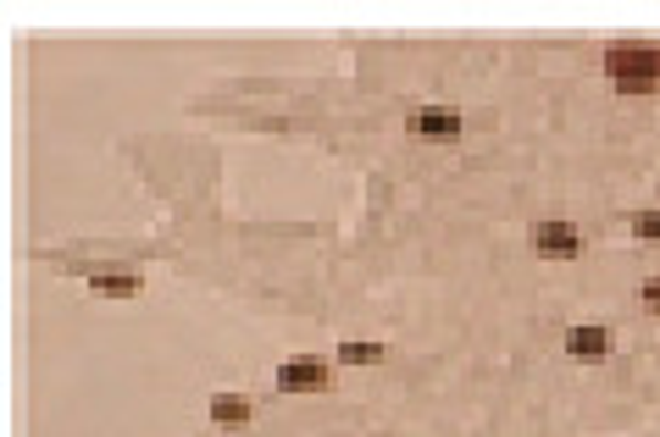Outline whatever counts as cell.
Here are the masks:
<instances>
[{
    "label": "cell",
    "instance_id": "277c9868",
    "mask_svg": "<svg viewBox=\"0 0 660 437\" xmlns=\"http://www.w3.org/2000/svg\"><path fill=\"white\" fill-rule=\"evenodd\" d=\"M533 249H544V255H577V249H583V233L566 227V222H555V216H544V222L533 227Z\"/></svg>",
    "mask_w": 660,
    "mask_h": 437
},
{
    "label": "cell",
    "instance_id": "7a4b0ae2",
    "mask_svg": "<svg viewBox=\"0 0 660 437\" xmlns=\"http://www.w3.org/2000/svg\"><path fill=\"white\" fill-rule=\"evenodd\" d=\"M417 139H428V145H455L461 139V111H450V106H422V111H411V122H406Z\"/></svg>",
    "mask_w": 660,
    "mask_h": 437
},
{
    "label": "cell",
    "instance_id": "5b68a950",
    "mask_svg": "<svg viewBox=\"0 0 660 437\" xmlns=\"http://www.w3.org/2000/svg\"><path fill=\"white\" fill-rule=\"evenodd\" d=\"M561 343H566L572 360H605V354H610V332H605V327H566Z\"/></svg>",
    "mask_w": 660,
    "mask_h": 437
},
{
    "label": "cell",
    "instance_id": "3957f363",
    "mask_svg": "<svg viewBox=\"0 0 660 437\" xmlns=\"http://www.w3.org/2000/svg\"><path fill=\"white\" fill-rule=\"evenodd\" d=\"M277 387L283 393H322L327 387V365L322 360H283L277 365Z\"/></svg>",
    "mask_w": 660,
    "mask_h": 437
},
{
    "label": "cell",
    "instance_id": "30bf717a",
    "mask_svg": "<svg viewBox=\"0 0 660 437\" xmlns=\"http://www.w3.org/2000/svg\"><path fill=\"white\" fill-rule=\"evenodd\" d=\"M638 299H643V310H654V316H660V277H649V283L638 288Z\"/></svg>",
    "mask_w": 660,
    "mask_h": 437
},
{
    "label": "cell",
    "instance_id": "8992f818",
    "mask_svg": "<svg viewBox=\"0 0 660 437\" xmlns=\"http://www.w3.org/2000/svg\"><path fill=\"white\" fill-rule=\"evenodd\" d=\"M384 343H339V365H378Z\"/></svg>",
    "mask_w": 660,
    "mask_h": 437
},
{
    "label": "cell",
    "instance_id": "ba28073f",
    "mask_svg": "<svg viewBox=\"0 0 660 437\" xmlns=\"http://www.w3.org/2000/svg\"><path fill=\"white\" fill-rule=\"evenodd\" d=\"M211 415L228 420V426H239V420H250V404L244 398H211Z\"/></svg>",
    "mask_w": 660,
    "mask_h": 437
},
{
    "label": "cell",
    "instance_id": "52a82bcc",
    "mask_svg": "<svg viewBox=\"0 0 660 437\" xmlns=\"http://www.w3.org/2000/svg\"><path fill=\"white\" fill-rule=\"evenodd\" d=\"M101 294H112V299H134L139 294V277H90Z\"/></svg>",
    "mask_w": 660,
    "mask_h": 437
},
{
    "label": "cell",
    "instance_id": "6da1fadb",
    "mask_svg": "<svg viewBox=\"0 0 660 437\" xmlns=\"http://www.w3.org/2000/svg\"><path fill=\"white\" fill-rule=\"evenodd\" d=\"M605 78L621 95H654L660 89V45H610L605 51Z\"/></svg>",
    "mask_w": 660,
    "mask_h": 437
},
{
    "label": "cell",
    "instance_id": "9c48e42d",
    "mask_svg": "<svg viewBox=\"0 0 660 437\" xmlns=\"http://www.w3.org/2000/svg\"><path fill=\"white\" fill-rule=\"evenodd\" d=\"M627 227H632V238H643V244H654V238H660V211H638V216H632Z\"/></svg>",
    "mask_w": 660,
    "mask_h": 437
}]
</instances>
